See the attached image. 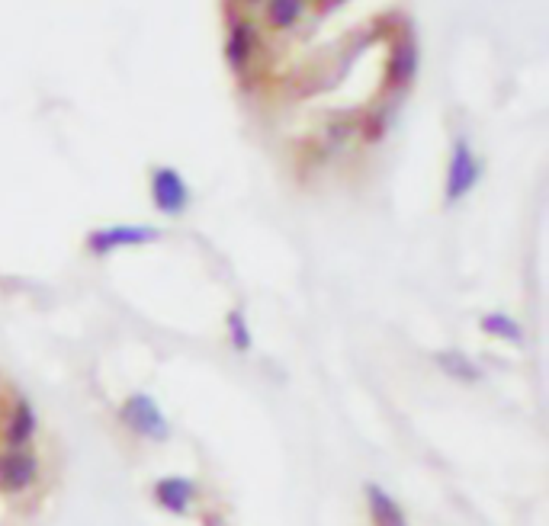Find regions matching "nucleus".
<instances>
[{
	"label": "nucleus",
	"mask_w": 549,
	"mask_h": 526,
	"mask_svg": "<svg viewBox=\"0 0 549 526\" xmlns=\"http://www.w3.org/2000/svg\"><path fill=\"white\" fill-rule=\"evenodd\" d=\"M472 177H476V167H472L469 154L460 151L456 154V161H453V174H450V199L463 196L472 187Z\"/></svg>",
	"instance_id": "1a4fd4ad"
},
{
	"label": "nucleus",
	"mask_w": 549,
	"mask_h": 526,
	"mask_svg": "<svg viewBox=\"0 0 549 526\" xmlns=\"http://www.w3.org/2000/svg\"><path fill=\"white\" fill-rule=\"evenodd\" d=\"M366 504H370V514H373L376 526H408L402 507L395 504L379 485H366Z\"/></svg>",
	"instance_id": "0eeeda50"
},
{
	"label": "nucleus",
	"mask_w": 549,
	"mask_h": 526,
	"mask_svg": "<svg viewBox=\"0 0 549 526\" xmlns=\"http://www.w3.org/2000/svg\"><path fill=\"white\" fill-rule=\"evenodd\" d=\"M228 29L241 81L270 103L357 81L386 103L402 74V20L373 0H228Z\"/></svg>",
	"instance_id": "f257e3e1"
},
{
	"label": "nucleus",
	"mask_w": 549,
	"mask_h": 526,
	"mask_svg": "<svg viewBox=\"0 0 549 526\" xmlns=\"http://www.w3.org/2000/svg\"><path fill=\"white\" fill-rule=\"evenodd\" d=\"M193 494L196 488L187 482V478H180V475H171V478H161V482L155 485V498L161 507L167 510H174V514H187V507L193 501Z\"/></svg>",
	"instance_id": "423d86ee"
},
{
	"label": "nucleus",
	"mask_w": 549,
	"mask_h": 526,
	"mask_svg": "<svg viewBox=\"0 0 549 526\" xmlns=\"http://www.w3.org/2000/svg\"><path fill=\"white\" fill-rule=\"evenodd\" d=\"M158 231L155 228H106L90 235V251L94 254H110L116 247H129V244H142V241H155Z\"/></svg>",
	"instance_id": "39448f33"
},
{
	"label": "nucleus",
	"mask_w": 549,
	"mask_h": 526,
	"mask_svg": "<svg viewBox=\"0 0 549 526\" xmlns=\"http://www.w3.org/2000/svg\"><path fill=\"white\" fill-rule=\"evenodd\" d=\"M42 466L29 446H4L0 450V494H23L36 485Z\"/></svg>",
	"instance_id": "f03ea898"
},
{
	"label": "nucleus",
	"mask_w": 549,
	"mask_h": 526,
	"mask_svg": "<svg viewBox=\"0 0 549 526\" xmlns=\"http://www.w3.org/2000/svg\"><path fill=\"white\" fill-rule=\"evenodd\" d=\"M228 328H232L235 347H241V350H248V347H251V334H248V328H244L241 315H228Z\"/></svg>",
	"instance_id": "f8f14e48"
},
{
	"label": "nucleus",
	"mask_w": 549,
	"mask_h": 526,
	"mask_svg": "<svg viewBox=\"0 0 549 526\" xmlns=\"http://www.w3.org/2000/svg\"><path fill=\"white\" fill-rule=\"evenodd\" d=\"M440 366H447V373H453V376H460V379H476V366H472L463 353H456V350H450V353H440Z\"/></svg>",
	"instance_id": "9d476101"
},
{
	"label": "nucleus",
	"mask_w": 549,
	"mask_h": 526,
	"mask_svg": "<svg viewBox=\"0 0 549 526\" xmlns=\"http://www.w3.org/2000/svg\"><path fill=\"white\" fill-rule=\"evenodd\" d=\"M482 328L488 331V334H498V337H505V340H521V328L511 321V318H505V315H488L485 321H482Z\"/></svg>",
	"instance_id": "9b49d317"
},
{
	"label": "nucleus",
	"mask_w": 549,
	"mask_h": 526,
	"mask_svg": "<svg viewBox=\"0 0 549 526\" xmlns=\"http://www.w3.org/2000/svg\"><path fill=\"white\" fill-rule=\"evenodd\" d=\"M36 433V414L29 408L26 398H17L7 408V421H4V443L7 446H29Z\"/></svg>",
	"instance_id": "20e7f679"
},
{
	"label": "nucleus",
	"mask_w": 549,
	"mask_h": 526,
	"mask_svg": "<svg viewBox=\"0 0 549 526\" xmlns=\"http://www.w3.org/2000/svg\"><path fill=\"white\" fill-rule=\"evenodd\" d=\"M155 199H158V206L164 212H180L183 206H187V190H183V183H180V177L174 174V170H158Z\"/></svg>",
	"instance_id": "6e6552de"
},
{
	"label": "nucleus",
	"mask_w": 549,
	"mask_h": 526,
	"mask_svg": "<svg viewBox=\"0 0 549 526\" xmlns=\"http://www.w3.org/2000/svg\"><path fill=\"white\" fill-rule=\"evenodd\" d=\"M122 421H126L135 433H142L148 440H164L167 437V424L164 414L148 395H132L126 405H122Z\"/></svg>",
	"instance_id": "7ed1b4c3"
}]
</instances>
